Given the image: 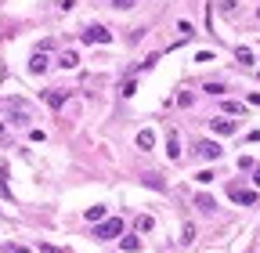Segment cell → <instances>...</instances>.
I'll return each instance as SVG.
<instances>
[{"label": "cell", "mask_w": 260, "mask_h": 253, "mask_svg": "<svg viewBox=\"0 0 260 253\" xmlns=\"http://www.w3.org/2000/svg\"><path fill=\"white\" fill-rule=\"evenodd\" d=\"M119 231H123V221H119V217H108V221H101V224H98L94 239H116Z\"/></svg>", "instance_id": "obj_1"}, {"label": "cell", "mask_w": 260, "mask_h": 253, "mask_svg": "<svg viewBox=\"0 0 260 253\" xmlns=\"http://www.w3.org/2000/svg\"><path fill=\"white\" fill-rule=\"evenodd\" d=\"M108 40H112V33L105 25H87L83 29V44H108Z\"/></svg>", "instance_id": "obj_2"}, {"label": "cell", "mask_w": 260, "mask_h": 253, "mask_svg": "<svg viewBox=\"0 0 260 253\" xmlns=\"http://www.w3.org/2000/svg\"><path fill=\"white\" fill-rule=\"evenodd\" d=\"M220 152H224V148H220L217 141H199L195 145V156L199 159H220Z\"/></svg>", "instance_id": "obj_3"}, {"label": "cell", "mask_w": 260, "mask_h": 253, "mask_svg": "<svg viewBox=\"0 0 260 253\" xmlns=\"http://www.w3.org/2000/svg\"><path fill=\"white\" fill-rule=\"evenodd\" d=\"M231 199H235V203H242V206H253L257 203V192H242V188H238V184H231Z\"/></svg>", "instance_id": "obj_4"}, {"label": "cell", "mask_w": 260, "mask_h": 253, "mask_svg": "<svg viewBox=\"0 0 260 253\" xmlns=\"http://www.w3.org/2000/svg\"><path fill=\"white\" fill-rule=\"evenodd\" d=\"M210 127L217 130V134H235V130H238L235 119H224V116H220V119H210Z\"/></svg>", "instance_id": "obj_5"}, {"label": "cell", "mask_w": 260, "mask_h": 253, "mask_svg": "<svg viewBox=\"0 0 260 253\" xmlns=\"http://www.w3.org/2000/svg\"><path fill=\"white\" fill-rule=\"evenodd\" d=\"M195 206H199L202 213H213V210H217V199H213V195H206V192H202V195H195Z\"/></svg>", "instance_id": "obj_6"}, {"label": "cell", "mask_w": 260, "mask_h": 253, "mask_svg": "<svg viewBox=\"0 0 260 253\" xmlns=\"http://www.w3.org/2000/svg\"><path fill=\"white\" fill-rule=\"evenodd\" d=\"M43 69H47V54L36 51V54H33V62H29V72H36V76H40Z\"/></svg>", "instance_id": "obj_7"}, {"label": "cell", "mask_w": 260, "mask_h": 253, "mask_svg": "<svg viewBox=\"0 0 260 253\" xmlns=\"http://www.w3.org/2000/svg\"><path fill=\"white\" fill-rule=\"evenodd\" d=\"M43 101H47L51 109H62V105H65V91H47V94H43Z\"/></svg>", "instance_id": "obj_8"}, {"label": "cell", "mask_w": 260, "mask_h": 253, "mask_svg": "<svg viewBox=\"0 0 260 253\" xmlns=\"http://www.w3.org/2000/svg\"><path fill=\"white\" fill-rule=\"evenodd\" d=\"M58 65H62V69H76V65H80L76 51H65V54H58Z\"/></svg>", "instance_id": "obj_9"}, {"label": "cell", "mask_w": 260, "mask_h": 253, "mask_svg": "<svg viewBox=\"0 0 260 253\" xmlns=\"http://www.w3.org/2000/svg\"><path fill=\"white\" fill-rule=\"evenodd\" d=\"M166 156H170V159H181V141H177L173 130H170V141H166Z\"/></svg>", "instance_id": "obj_10"}, {"label": "cell", "mask_w": 260, "mask_h": 253, "mask_svg": "<svg viewBox=\"0 0 260 253\" xmlns=\"http://www.w3.org/2000/svg\"><path fill=\"white\" fill-rule=\"evenodd\" d=\"M155 145V134L152 130H141V134H137V148H152Z\"/></svg>", "instance_id": "obj_11"}, {"label": "cell", "mask_w": 260, "mask_h": 253, "mask_svg": "<svg viewBox=\"0 0 260 253\" xmlns=\"http://www.w3.org/2000/svg\"><path fill=\"white\" fill-rule=\"evenodd\" d=\"M181 242H184V246H192V242H195V224H192V221L184 224V231H181Z\"/></svg>", "instance_id": "obj_12"}, {"label": "cell", "mask_w": 260, "mask_h": 253, "mask_svg": "<svg viewBox=\"0 0 260 253\" xmlns=\"http://www.w3.org/2000/svg\"><path fill=\"white\" fill-rule=\"evenodd\" d=\"M83 217H87V221H105V206H90Z\"/></svg>", "instance_id": "obj_13"}, {"label": "cell", "mask_w": 260, "mask_h": 253, "mask_svg": "<svg viewBox=\"0 0 260 253\" xmlns=\"http://www.w3.org/2000/svg\"><path fill=\"white\" fill-rule=\"evenodd\" d=\"M152 228H155V221L148 217V213H145V217H137V231H152Z\"/></svg>", "instance_id": "obj_14"}, {"label": "cell", "mask_w": 260, "mask_h": 253, "mask_svg": "<svg viewBox=\"0 0 260 253\" xmlns=\"http://www.w3.org/2000/svg\"><path fill=\"white\" fill-rule=\"evenodd\" d=\"M228 112H231V116H238V112H242V116H246V105H242V101H228V105H224Z\"/></svg>", "instance_id": "obj_15"}, {"label": "cell", "mask_w": 260, "mask_h": 253, "mask_svg": "<svg viewBox=\"0 0 260 253\" xmlns=\"http://www.w3.org/2000/svg\"><path fill=\"white\" fill-rule=\"evenodd\" d=\"M137 246H141V242H137L134 235H123V250H127V253H134Z\"/></svg>", "instance_id": "obj_16"}, {"label": "cell", "mask_w": 260, "mask_h": 253, "mask_svg": "<svg viewBox=\"0 0 260 253\" xmlns=\"http://www.w3.org/2000/svg\"><path fill=\"white\" fill-rule=\"evenodd\" d=\"M206 91H210V94H213V98H220V94H224V91H228V87H224V83H206Z\"/></svg>", "instance_id": "obj_17"}, {"label": "cell", "mask_w": 260, "mask_h": 253, "mask_svg": "<svg viewBox=\"0 0 260 253\" xmlns=\"http://www.w3.org/2000/svg\"><path fill=\"white\" fill-rule=\"evenodd\" d=\"M235 54H238V62H242V65H253V54H249V51H246V47H238V51H235Z\"/></svg>", "instance_id": "obj_18"}, {"label": "cell", "mask_w": 260, "mask_h": 253, "mask_svg": "<svg viewBox=\"0 0 260 253\" xmlns=\"http://www.w3.org/2000/svg\"><path fill=\"white\" fill-rule=\"evenodd\" d=\"M195 181H199V184H210V181H213V170H199V174H195Z\"/></svg>", "instance_id": "obj_19"}, {"label": "cell", "mask_w": 260, "mask_h": 253, "mask_svg": "<svg viewBox=\"0 0 260 253\" xmlns=\"http://www.w3.org/2000/svg\"><path fill=\"white\" fill-rule=\"evenodd\" d=\"M177 33L184 36V40H188V36H195V29H192V25H188V22H177Z\"/></svg>", "instance_id": "obj_20"}, {"label": "cell", "mask_w": 260, "mask_h": 253, "mask_svg": "<svg viewBox=\"0 0 260 253\" xmlns=\"http://www.w3.org/2000/svg\"><path fill=\"white\" fill-rule=\"evenodd\" d=\"M40 253H65V250H58V246H51V242H40Z\"/></svg>", "instance_id": "obj_21"}, {"label": "cell", "mask_w": 260, "mask_h": 253, "mask_svg": "<svg viewBox=\"0 0 260 253\" xmlns=\"http://www.w3.org/2000/svg\"><path fill=\"white\" fill-rule=\"evenodd\" d=\"M235 4H238V0H220V7H224V11H235Z\"/></svg>", "instance_id": "obj_22"}, {"label": "cell", "mask_w": 260, "mask_h": 253, "mask_svg": "<svg viewBox=\"0 0 260 253\" xmlns=\"http://www.w3.org/2000/svg\"><path fill=\"white\" fill-rule=\"evenodd\" d=\"M112 4H116V7H123V11H127V7H134V0H112Z\"/></svg>", "instance_id": "obj_23"}, {"label": "cell", "mask_w": 260, "mask_h": 253, "mask_svg": "<svg viewBox=\"0 0 260 253\" xmlns=\"http://www.w3.org/2000/svg\"><path fill=\"white\" fill-rule=\"evenodd\" d=\"M253 181H257V184H260V166H257V174H253Z\"/></svg>", "instance_id": "obj_24"}]
</instances>
